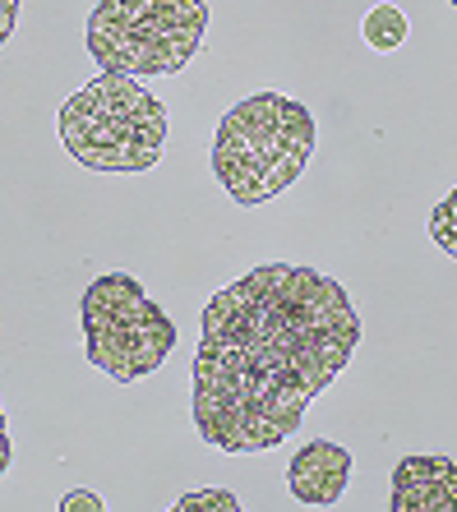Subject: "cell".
<instances>
[{
    "instance_id": "7a4b0ae2",
    "label": "cell",
    "mask_w": 457,
    "mask_h": 512,
    "mask_svg": "<svg viewBox=\"0 0 457 512\" xmlns=\"http://www.w3.org/2000/svg\"><path fill=\"white\" fill-rule=\"evenodd\" d=\"M314 116L305 102L282 93H254L217 120L213 176L241 208L291 190L314 157Z\"/></svg>"
},
{
    "instance_id": "277c9868",
    "label": "cell",
    "mask_w": 457,
    "mask_h": 512,
    "mask_svg": "<svg viewBox=\"0 0 457 512\" xmlns=\"http://www.w3.org/2000/svg\"><path fill=\"white\" fill-rule=\"evenodd\" d=\"M204 33V0H97L84 24V47L102 74L171 79L204 51Z\"/></svg>"
},
{
    "instance_id": "30bf717a",
    "label": "cell",
    "mask_w": 457,
    "mask_h": 512,
    "mask_svg": "<svg viewBox=\"0 0 457 512\" xmlns=\"http://www.w3.org/2000/svg\"><path fill=\"white\" fill-rule=\"evenodd\" d=\"M176 512H241V499L231 489H190L176 499Z\"/></svg>"
},
{
    "instance_id": "5bb4252c",
    "label": "cell",
    "mask_w": 457,
    "mask_h": 512,
    "mask_svg": "<svg viewBox=\"0 0 457 512\" xmlns=\"http://www.w3.org/2000/svg\"><path fill=\"white\" fill-rule=\"evenodd\" d=\"M448 5H453V10H457V0H448Z\"/></svg>"
},
{
    "instance_id": "8992f818",
    "label": "cell",
    "mask_w": 457,
    "mask_h": 512,
    "mask_svg": "<svg viewBox=\"0 0 457 512\" xmlns=\"http://www.w3.org/2000/svg\"><path fill=\"white\" fill-rule=\"evenodd\" d=\"M287 485L291 499L305 503V508H333L351 485V453L333 439L301 443L287 462Z\"/></svg>"
},
{
    "instance_id": "6da1fadb",
    "label": "cell",
    "mask_w": 457,
    "mask_h": 512,
    "mask_svg": "<svg viewBox=\"0 0 457 512\" xmlns=\"http://www.w3.org/2000/svg\"><path fill=\"white\" fill-rule=\"evenodd\" d=\"M361 319L347 286L305 263H259L204 305L190 411L217 453H268L351 365Z\"/></svg>"
},
{
    "instance_id": "4fadbf2b",
    "label": "cell",
    "mask_w": 457,
    "mask_h": 512,
    "mask_svg": "<svg viewBox=\"0 0 457 512\" xmlns=\"http://www.w3.org/2000/svg\"><path fill=\"white\" fill-rule=\"evenodd\" d=\"M14 462V439H10V420H5V406H0V476L10 471Z\"/></svg>"
},
{
    "instance_id": "3957f363",
    "label": "cell",
    "mask_w": 457,
    "mask_h": 512,
    "mask_svg": "<svg viewBox=\"0 0 457 512\" xmlns=\"http://www.w3.org/2000/svg\"><path fill=\"white\" fill-rule=\"evenodd\" d=\"M61 143L88 171H148L167 148V107L130 74H97L61 107Z\"/></svg>"
},
{
    "instance_id": "5b68a950",
    "label": "cell",
    "mask_w": 457,
    "mask_h": 512,
    "mask_svg": "<svg viewBox=\"0 0 457 512\" xmlns=\"http://www.w3.org/2000/svg\"><path fill=\"white\" fill-rule=\"evenodd\" d=\"M84 356L116 383L148 379L176 351V323L130 273H102L79 300Z\"/></svg>"
},
{
    "instance_id": "52a82bcc",
    "label": "cell",
    "mask_w": 457,
    "mask_h": 512,
    "mask_svg": "<svg viewBox=\"0 0 457 512\" xmlns=\"http://www.w3.org/2000/svg\"><path fill=\"white\" fill-rule=\"evenodd\" d=\"M388 512H457V462L402 457L393 471Z\"/></svg>"
},
{
    "instance_id": "8fae6325",
    "label": "cell",
    "mask_w": 457,
    "mask_h": 512,
    "mask_svg": "<svg viewBox=\"0 0 457 512\" xmlns=\"http://www.w3.org/2000/svg\"><path fill=\"white\" fill-rule=\"evenodd\" d=\"M102 508H107V503L97 499L93 489H70L61 499V512H102Z\"/></svg>"
},
{
    "instance_id": "9c48e42d",
    "label": "cell",
    "mask_w": 457,
    "mask_h": 512,
    "mask_svg": "<svg viewBox=\"0 0 457 512\" xmlns=\"http://www.w3.org/2000/svg\"><path fill=\"white\" fill-rule=\"evenodd\" d=\"M430 236H434V245H439V250L457 259V185H453V190H448L439 203H434V213H430Z\"/></svg>"
},
{
    "instance_id": "ba28073f",
    "label": "cell",
    "mask_w": 457,
    "mask_h": 512,
    "mask_svg": "<svg viewBox=\"0 0 457 512\" xmlns=\"http://www.w3.org/2000/svg\"><path fill=\"white\" fill-rule=\"evenodd\" d=\"M361 37L370 42L374 51H397L411 37V24H407V14L397 10V5H374V10L365 14Z\"/></svg>"
},
{
    "instance_id": "7c38bea8",
    "label": "cell",
    "mask_w": 457,
    "mask_h": 512,
    "mask_svg": "<svg viewBox=\"0 0 457 512\" xmlns=\"http://www.w3.org/2000/svg\"><path fill=\"white\" fill-rule=\"evenodd\" d=\"M19 5L24 0H0V47L14 37V28H19Z\"/></svg>"
}]
</instances>
